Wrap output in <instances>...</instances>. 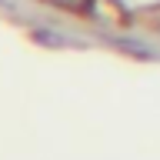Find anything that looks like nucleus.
<instances>
[{"label": "nucleus", "instance_id": "obj_1", "mask_svg": "<svg viewBox=\"0 0 160 160\" xmlns=\"http://www.w3.org/2000/svg\"><path fill=\"white\" fill-rule=\"evenodd\" d=\"M53 7H63V10H73V13H87L93 7V0H50Z\"/></svg>", "mask_w": 160, "mask_h": 160}]
</instances>
